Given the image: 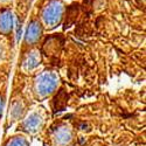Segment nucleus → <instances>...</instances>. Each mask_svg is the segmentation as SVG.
Segmentation results:
<instances>
[{
	"label": "nucleus",
	"instance_id": "obj_7",
	"mask_svg": "<svg viewBox=\"0 0 146 146\" xmlns=\"http://www.w3.org/2000/svg\"><path fill=\"white\" fill-rule=\"evenodd\" d=\"M70 140V133L68 131H60L58 133H56V141L58 144H66Z\"/></svg>",
	"mask_w": 146,
	"mask_h": 146
},
{
	"label": "nucleus",
	"instance_id": "obj_9",
	"mask_svg": "<svg viewBox=\"0 0 146 146\" xmlns=\"http://www.w3.org/2000/svg\"><path fill=\"white\" fill-rule=\"evenodd\" d=\"M3 105H4V102H3V98L0 97V115H1V111H3Z\"/></svg>",
	"mask_w": 146,
	"mask_h": 146
},
{
	"label": "nucleus",
	"instance_id": "obj_6",
	"mask_svg": "<svg viewBox=\"0 0 146 146\" xmlns=\"http://www.w3.org/2000/svg\"><path fill=\"white\" fill-rule=\"evenodd\" d=\"M41 125V118L38 115H32L26 121H25V127L28 131H36L38 127Z\"/></svg>",
	"mask_w": 146,
	"mask_h": 146
},
{
	"label": "nucleus",
	"instance_id": "obj_2",
	"mask_svg": "<svg viewBox=\"0 0 146 146\" xmlns=\"http://www.w3.org/2000/svg\"><path fill=\"white\" fill-rule=\"evenodd\" d=\"M57 76L53 72H44L42 74L38 81H36V90H38L39 95L41 96H47L57 87Z\"/></svg>",
	"mask_w": 146,
	"mask_h": 146
},
{
	"label": "nucleus",
	"instance_id": "obj_1",
	"mask_svg": "<svg viewBox=\"0 0 146 146\" xmlns=\"http://www.w3.org/2000/svg\"><path fill=\"white\" fill-rule=\"evenodd\" d=\"M63 5L58 0H52L42 11V20L44 25L49 28L57 26L62 20Z\"/></svg>",
	"mask_w": 146,
	"mask_h": 146
},
{
	"label": "nucleus",
	"instance_id": "obj_4",
	"mask_svg": "<svg viewBox=\"0 0 146 146\" xmlns=\"http://www.w3.org/2000/svg\"><path fill=\"white\" fill-rule=\"evenodd\" d=\"M13 28V15L9 9H4L0 12V32L8 34Z\"/></svg>",
	"mask_w": 146,
	"mask_h": 146
},
{
	"label": "nucleus",
	"instance_id": "obj_5",
	"mask_svg": "<svg viewBox=\"0 0 146 146\" xmlns=\"http://www.w3.org/2000/svg\"><path fill=\"white\" fill-rule=\"evenodd\" d=\"M38 54L39 53H36V52H32L27 56V58L25 60L23 66H25L27 69H34V68L38 67L40 64V56Z\"/></svg>",
	"mask_w": 146,
	"mask_h": 146
},
{
	"label": "nucleus",
	"instance_id": "obj_8",
	"mask_svg": "<svg viewBox=\"0 0 146 146\" xmlns=\"http://www.w3.org/2000/svg\"><path fill=\"white\" fill-rule=\"evenodd\" d=\"M8 146H28V143H27L26 139H23V138L20 137V138L13 139L8 144Z\"/></svg>",
	"mask_w": 146,
	"mask_h": 146
},
{
	"label": "nucleus",
	"instance_id": "obj_3",
	"mask_svg": "<svg viewBox=\"0 0 146 146\" xmlns=\"http://www.w3.org/2000/svg\"><path fill=\"white\" fill-rule=\"evenodd\" d=\"M41 33H42V28H41V25L39 23V21H32L27 28V32H26V36H25L26 42L27 43L36 42L40 39Z\"/></svg>",
	"mask_w": 146,
	"mask_h": 146
}]
</instances>
